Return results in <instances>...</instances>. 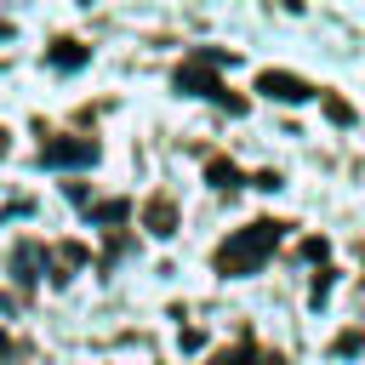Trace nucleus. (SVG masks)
<instances>
[{
    "instance_id": "7",
    "label": "nucleus",
    "mask_w": 365,
    "mask_h": 365,
    "mask_svg": "<svg viewBox=\"0 0 365 365\" xmlns=\"http://www.w3.org/2000/svg\"><path fill=\"white\" fill-rule=\"evenodd\" d=\"M0 154H6V131H0Z\"/></svg>"
},
{
    "instance_id": "3",
    "label": "nucleus",
    "mask_w": 365,
    "mask_h": 365,
    "mask_svg": "<svg viewBox=\"0 0 365 365\" xmlns=\"http://www.w3.org/2000/svg\"><path fill=\"white\" fill-rule=\"evenodd\" d=\"M143 222H148V234H171V228H177V205H171V200H148Z\"/></svg>"
},
{
    "instance_id": "4",
    "label": "nucleus",
    "mask_w": 365,
    "mask_h": 365,
    "mask_svg": "<svg viewBox=\"0 0 365 365\" xmlns=\"http://www.w3.org/2000/svg\"><path fill=\"white\" fill-rule=\"evenodd\" d=\"M51 160H57V165H91V160H97V148H91V143H57V148H51Z\"/></svg>"
},
{
    "instance_id": "5",
    "label": "nucleus",
    "mask_w": 365,
    "mask_h": 365,
    "mask_svg": "<svg viewBox=\"0 0 365 365\" xmlns=\"http://www.w3.org/2000/svg\"><path fill=\"white\" fill-rule=\"evenodd\" d=\"M222 365H257V354H245V348H234V354H222Z\"/></svg>"
},
{
    "instance_id": "6",
    "label": "nucleus",
    "mask_w": 365,
    "mask_h": 365,
    "mask_svg": "<svg viewBox=\"0 0 365 365\" xmlns=\"http://www.w3.org/2000/svg\"><path fill=\"white\" fill-rule=\"evenodd\" d=\"M6 354H11V336H6V331H0V359H6Z\"/></svg>"
},
{
    "instance_id": "2",
    "label": "nucleus",
    "mask_w": 365,
    "mask_h": 365,
    "mask_svg": "<svg viewBox=\"0 0 365 365\" xmlns=\"http://www.w3.org/2000/svg\"><path fill=\"white\" fill-rule=\"evenodd\" d=\"M262 91H268V97H279V103H302V97H308V86H302V80H291V74H279V68H268V74H262Z\"/></svg>"
},
{
    "instance_id": "1",
    "label": "nucleus",
    "mask_w": 365,
    "mask_h": 365,
    "mask_svg": "<svg viewBox=\"0 0 365 365\" xmlns=\"http://www.w3.org/2000/svg\"><path fill=\"white\" fill-rule=\"evenodd\" d=\"M279 245V222H251L245 234H234V240H222V251H217V274H251V268H262L268 262V251Z\"/></svg>"
}]
</instances>
